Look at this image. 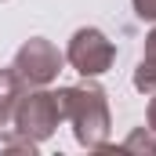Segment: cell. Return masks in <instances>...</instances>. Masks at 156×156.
<instances>
[{
  "mask_svg": "<svg viewBox=\"0 0 156 156\" xmlns=\"http://www.w3.org/2000/svg\"><path fill=\"white\" fill-rule=\"evenodd\" d=\"M120 149H127V153H145V156H156V131H145V127H138L134 134H127V142H123Z\"/></svg>",
  "mask_w": 156,
  "mask_h": 156,
  "instance_id": "cell-7",
  "label": "cell"
},
{
  "mask_svg": "<svg viewBox=\"0 0 156 156\" xmlns=\"http://www.w3.org/2000/svg\"><path fill=\"white\" fill-rule=\"evenodd\" d=\"M62 123V105H58V94L55 91H44V87H29L18 94L15 102V116H11V131L33 138V142H47Z\"/></svg>",
  "mask_w": 156,
  "mask_h": 156,
  "instance_id": "cell-2",
  "label": "cell"
},
{
  "mask_svg": "<svg viewBox=\"0 0 156 156\" xmlns=\"http://www.w3.org/2000/svg\"><path fill=\"white\" fill-rule=\"evenodd\" d=\"M58 105H62V120L73 123V134L83 149H105L109 142V102H105V91L98 83H73V87H58Z\"/></svg>",
  "mask_w": 156,
  "mask_h": 156,
  "instance_id": "cell-1",
  "label": "cell"
},
{
  "mask_svg": "<svg viewBox=\"0 0 156 156\" xmlns=\"http://www.w3.org/2000/svg\"><path fill=\"white\" fill-rule=\"evenodd\" d=\"M134 87L142 94H156V29L145 37V51H142V62L134 69Z\"/></svg>",
  "mask_w": 156,
  "mask_h": 156,
  "instance_id": "cell-6",
  "label": "cell"
},
{
  "mask_svg": "<svg viewBox=\"0 0 156 156\" xmlns=\"http://www.w3.org/2000/svg\"><path fill=\"white\" fill-rule=\"evenodd\" d=\"M145 120H149V131H156V98L149 102V113H145Z\"/></svg>",
  "mask_w": 156,
  "mask_h": 156,
  "instance_id": "cell-9",
  "label": "cell"
},
{
  "mask_svg": "<svg viewBox=\"0 0 156 156\" xmlns=\"http://www.w3.org/2000/svg\"><path fill=\"white\" fill-rule=\"evenodd\" d=\"M62 62H66V55L51 44V40L44 37H29L18 51H15V62H11V69L18 73V80L26 83V87H47L51 80H58L62 73Z\"/></svg>",
  "mask_w": 156,
  "mask_h": 156,
  "instance_id": "cell-4",
  "label": "cell"
},
{
  "mask_svg": "<svg viewBox=\"0 0 156 156\" xmlns=\"http://www.w3.org/2000/svg\"><path fill=\"white\" fill-rule=\"evenodd\" d=\"M66 62L76 69L80 76H102V73H109L113 69V62H116V44L105 37L102 29H94V26H83L73 33L69 40V47H66Z\"/></svg>",
  "mask_w": 156,
  "mask_h": 156,
  "instance_id": "cell-3",
  "label": "cell"
},
{
  "mask_svg": "<svg viewBox=\"0 0 156 156\" xmlns=\"http://www.w3.org/2000/svg\"><path fill=\"white\" fill-rule=\"evenodd\" d=\"M134 4V15L142 22H156V0H131Z\"/></svg>",
  "mask_w": 156,
  "mask_h": 156,
  "instance_id": "cell-8",
  "label": "cell"
},
{
  "mask_svg": "<svg viewBox=\"0 0 156 156\" xmlns=\"http://www.w3.org/2000/svg\"><path fill=\"white\" fill-rule=\"evenodd\" d=\"M26 91V83L18 80V73L7 66V69H0V138L11 131V116H15V102H18V94Z\"/></svg>",
  "mask_w": 156,
  "mask_h": 156,
  "instance_id": "cell-5",
  "label": "cell"
}]
</instances>
